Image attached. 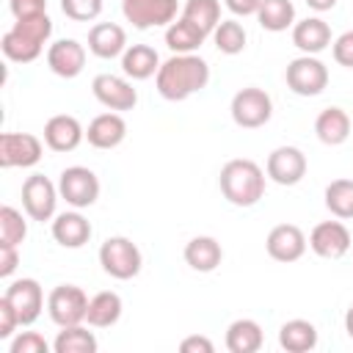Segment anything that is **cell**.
I'll use <instances>...</instances> for the list:
<instances>
[{
  "mask_svg": "<svg viewBox=\"0 0 353 353\" xmlns=\"http://www.w3.org/2000/svg\"><path fill=\"white\" fill-rule=\"evenodd\" d=\"M210 83V66L201 55L188 52V55H171L168 61L160 63L154 74L157 94L168 102H185L188 97L199 94Z\"/></svg>",
  "mask_w": 353,
  "mask_h": 353,
  "instance_id": "obj_1",
  "label": "cell"
},
{
  "mask_svg": "<svg viewBox=\"0 0 353 353\" xmlns=\"http://www.w3.org/2000/svg\"><path fill=\"white\" fill-rule=\"evenodd\" d=\"M265 182H268V174L259 168V163L248 157H234L223 163L218 176V188L223 199L234 207H254L265 196Z\"/></svg>",
  "mask_w": 353,
  "mask_h": 353,
  "instance_id": "obj_2",
  "label": "cell"
},
{
  "mask_svg": "<svg viewBox=\"0 0 353 353\" xmlns=\"http://www.w3.org/2000/svg\"><path fill=\"white\" fill-rule=\"evenodd\" d=\"M99 265L102 270L110 276V279H119V281H130L141 273L143 268V254L141 248L124 237V234H116V237H108L102 245H99Z\"/></svg>",
  "mask_w": 353,
  "mask_h": 353,
  "instance_id": "obj_3",
  "label": "cell"
},
{
  "mask_svg": "<svg viewBox=\"0 0 353 353\" xmlns=\"http://www.w3.org/2000/svg\"><path fill=\"white\" fill-rule=\"evenodd\" d=\"M229 113H232V121L243 130H256V127H265L273 116V99L265 88H256V85H245L240 88L234 97H232V105H229Z\"/></svg>",
  "mask_w": 353,
  "mask_h": 353,
  "instance_id": "obj_4",
  "label": "cell"
},
{
  "mask_svg": "<svg viewBox=\"0 0 353 353\" xmlns=\"http://www.w3.org/2000/svg\"><path fill=\"white\" fill-rule=\"evenodd\" d=\"M284 83L298 97H317L328 85V66L317 55H298L287 63Z\"/></svg>",
  "mask_w": 353,
  "mask_h": 353,
  "instance_id": "obj_5",
  "label": "cell"
},
{
  "mask_svg": "<svg viewBox=\"0 0 353 353\" xmlns=\"http://www.w3.org/2000/svg\"><path fill=\"white\" fill-rule=\"evenodd\" d=\"M58 185L52 179H47L44 174H30L25 182H22V210L30 221H52L58 212Z\"/></svg>",
  "mask_w": 353,
  "mask_h": 353,
  "instance_id": "obj_6",
  "label": "cell"
},
{
  "mask_svg": "<svg viewBox=\"0 0 353 353\" xmlns=\"http://www.w3.org/2000/svg\"><path fill=\"white\" fill-rule=\"evenodd\" d=\"M58 193L69 207L85 210L99 199V176L85 165H69L58 176Z\"/></svg>",
  "mask_w": 353,
  "mask_h": 353,
  "instance_id": "obj_7",
  "label": "cell"
},
{
  "mask_svg": "<svg viewBox=\"0 0 353 353\" xmlns=\"http://www.w3.org/2000/svg\"><path fill=\"white\" fill-rule=\"evenodd\" d=\"M85 312H88V295L77 284H58L50 290L47 314L58 328L85 323Z\"/></svg>",
  "mask_w": 353,
  "mask_h": 353,
  "instance_id": "obj_8",
  "label": "cell"
},
{
  "mask_svg": "<svg viewBox=\"0 0 353 353\" xmlns=\"http://www.w3.org/2000/svg\"><path fill=\"white\" fill-rule=\"evenodd\" d=\"M176 11H179L176 0H121L124 19L138 30L168 28L176 19Z\"/></svg>",
  "mask_w": 353,
  "mask_h": 353,
  "instance_id": "obj_9",
  "label": "cell"
},
{
  "mask_svg": "<svg viewBox=\"0 0 353 353\" xmlns=\"http://www.w3.org/2000/svg\"><path fill=\"white\" fill-rule=\"evenodd\" d=\"M41 138L33 132H3L0 135V165L3 168H30L44 154Z\"/></svg>",
  "mask_w": 353,
  "mask_h": 353,
  "instance_id": "obj_10",
  "label": "cell"
},
{
  "mask_svg": "<svg viewBox=\"0 0 353 353\" xmlns=\"http://www.w3.org/2000/svg\"><path fill=\"white\" fill-rule=\"evenodd\" d=\"M3 298L11 303V309L17 312L19 317V325H33L39 317H41V309H44V290L36 279H17L6 287Z\"/></svg>",
  "mask_w": 353,
  "mask_h": 353,
  "instance_id": "obj_11",
  "label": "cell"
},
{
  "mask_svg": "<svg viewBox=\"0 0 353 353\" xmlns=\"http://www.w3.org/2000/svg\"><path fill=\"white\" fill-rule=\"evenodd\" d=\"M91 91L97 97L99 105H105L108 110H132L138 105V91L132 88L130 77H121V74H110V72H102L91 80Z\"/></svg>",
  "mask_w": 353,
  "mask_h": 353,
  "instance_id": "obj_12",
  "label": "cell"
},
{
  "mask_svg": "<svg viewBox=\"0 0 353 353\" xmlns=\"http://www.w3.org/2000/svg\"><path fill=\"white\" fill-rule=\"evenodd\" d=\"M306 168H309L306 154L298 146H276L268 154V163H265L268 179L276 182V185H284V188L298 185L306 176Z\"/></svg>",
  "mask_w": 353,
  "mask_h": 353,
  "instance_id": "obj_13",
  "label": "cell"
},
{
  "mask_svg": "<svg viewBox=\"0 0 353 353\" xmlns=\"http://www.w3.org/2000/svg\"><path fill=\"white\" fill-rule=\"evenodd\" d=\"M350 232L342 221H320L309 232V248L320 259H342L350 251Z\"/></svg>",
  "mask_w": 353,
  "mask_h": 353,
  "instance_id": "obj_14",
  "label": "cell"
},
{
  "mask_svg": "<svg viewBox=\"0 0 353 353\" xmlns=\"http://www.w3.org/2000/svg\"><path fill=\"white\" fill-rule=\"evenodd\" d=\"M306 245H309V240H306L303 229L295 223H279L265 237V251L276 262H298L306 254Z\"/></svg>",
  "mask_w": 353,
  "mask_h": 353,
  "instance_id": "obj_15",
  "label": "cell"
},
{
  "mask_svg": "<svg viewBox=\"0 0 353 353\" xmlns=\"http://www.w3.org/2000/svg\"><path fill=\"white\" fill-rule=\"evenodd\" d=\"M47 66L52 74L72 80L85 69V47L77 39H58L47 47Z\"/></svg>",
  "mask_w": 353,
  "mask_h": 353,
  "instance_id": "obj_16",
  "label": "cell"
},
{
  "mask_svg": "<svg viewBox=\"0 0 353 353\" xmlns=\"http://www.w3.org/2000/svg\"><path fill=\"white\" fill-rule=\"evenodd\" d=\"M83 141H85V127L74 116L58 113V116L47 119V124H44L47 149H52V152H74Z\"/></svg>",
  "mask_w": 353,
  "mask_h": 353,
  "instance_id": "obj_17",
  "label": "cell"
},
{
  "mask_svg": "<svg viewBox=\"0 0 353 353\" xmlns=\"http://www.w3.org/2000/svg\"><path fill=\"white\" fill-rule=\"evenodd\" d=\"M124 138H127V121L116 110L94 116L85 127V141L94 149H116V146L124 143Z\"/></svg>",
  "mask_w": 353,
  "mask_h": 353,
  "instance_id": "obj_18",
  "label": "cell"
},
{
  "mask_svg": "<svg viewBox=\"0 0 353 353\" xmlns=\"http://www.w3.org/2000/svg\"><path fill=\"white\" fill-rule=\"evenodd\" d=\"M52 240L63 248H83L88 240H91V223L88 218L80 212V210H66V212H58L52 218Z\"/></svg>",
  "mask_w": 353,
  "mask_h": 353,
  "instance_id": "obj_19",
  "label": "cell"
},
{
  "mask_svg": "<svg viewBox=\"0 0 353 353\" xmlns=\"http://www.w3.org/2000/svg\"><path fill=\"white\" fill-rule=\"evenodd\" d=\"M127 33L121 25L116 22H97L91 25L88 30V52L102 58V61H110V58H121V52L127 50Z\"/></svg>",
  "mask_w": 353,
  "mask_h": 353,
  "instance_id": "obj_20",
  "label": "cell"
},
{
  "mask_svg": "<svg viewBox=\"0 0 353 353\" xmlns=\"http://www.w3.org/2000/svg\"><path fill=\"white\" fill-rule=\"evenodd\" d=\"M314 135L320 143L325 146H339L345 143L350 135H353V124H350V116L339 108V105H328L317 113L314 119Z\"/></svg>",
  "mask_w": 353,
  "mask_h": 353,
  "instance_id": "obj_21",
  "label": "cell"
},
{
  "mask_svg": "<svg viewBox=\"0 0 353 353\" xmlns=\"http://www.w3.org/2000/svg\"><path fill=\"white\" fill-rule=\"evenodd\" d=\"M331 41H334L331 39V28L320 17H306V19H298L292 25V44L303 55H317L325 47H331Z\"/></svg>",
  "mask_w": 353,
  "mask_h": 353,
  "instance_id": "obj_22",
  "label": "cell"
},
{
  "mask_svg": "<svg viewBox=\"0 0 353 353\" xmlns=\"http://www.w3.org/2000/svg\"><path fill=\"white\" fill-rule=\"evenodd\" d=\"M185 262L190 270L196 273H212L221 262H223V248L215 237L210 234H199V237H190L185 243V251H182Z\"/></svg>",
  "mask_w": 353,
  "mask_h": 353,
  "instance_id": "obj_23",
  "label": "cell"
},
{
  "mask_svg": "<svg viewBox=\"0 0 353 353\" xmlns=\"http://www.w3.org/2000/svg\"><path fill=\"white\" fill-rule=\"evenodd\" d=\"M160 63L163 61H160L157 50L149 47V44H130L121 52V72L130 80H149V77H154Z\"/></svg>",
  "mask_w": 353,
  "mask_h": 353,
  "instance_id": "obj_24",
  "label": "cell"
},
{
  "mask_svg": "<svg viewBox=\"0 0 353 353\" xmlns=\"http://www.w3.org/2000/svg\"><path fill=\"white\" fill-rule=\"evenodd\" d=\"M121 309H124L121 295L113 292V290H102V292H97V295L88 298L85 323H88L91 328H110V325L119 323Z\"/></svg>",
  "mask_w": 353,
  "mask_h": 353,
  "instance_id": "obj_25",
  "label": "cell"
},
{
  "mask_svg": "<svg viewBox=\"0 0 353 353\" xmlns=\"http://www.w3.org/2000/svg\"><path fill=\"white\" fill-rule=\"evenodd\" d=\"M226 350L229 353H256L265 342V334H262V325L251 317H240L234 323H229L226 328Z\"/></svg>",
  "mask_w": 353,
  "mask_h": 353,
  "instance_id": "obj_26",
  "label": "cell"
},
{
  "mask_svg": "<svg viewBox=\"0 0 353 353\" xmlns=\"http://www.w3.org/2000/svg\"><path fill=\"white\" fill-rule=\"evenodd\" d=\"M204 41H207V33H204L199 25L188 22L185 17H176V19L165 28V47H168L171 52H176V55L196 52Z\"/></svg>",
  "mask_w": 353,
  "mask_h": 353,
  "instance_id": "obj_27",
  "label": "cell"
},
{
  "mask_svg": "<svg viewBox=\"0 0 353 353\" xmlns=\"http://www.w3.org/2000/svg\"><path fill=\"white\" fill-rule=\"evenodd\" d=\"M279 345L287 353H309V350H314L317 347V328H314V323H309L303 317L287 320L279 328Z\"/></svg>",
  "mask_w": 353,
  "mask_h": 353,
  "instance_id": "obj_28",
  "label": "cell"
},
{
  "mask_svg": "<svg viewBox=\"0 0 353 353\" xmlns=\"http://www.w3.org/2000/svg\"><path fill=\"white\" fill-rule=\"evenodd\" d=\"M97 347H99V342H97L94 331H88L83 323L63 325L58 331V336L52 339L55 353H97Z\"/></svg>",
  "mask_w": 353,
  "mask_h": 353,
  "instance_id": "obj_29",
  "label": "cell"
},
{
  "mask_svg": "<svg viewBox=\"0 0 353 353\" xmlns=\"http://www.w3.org/2000/svg\"><path fill=\"white\" fill-rule=\"evenodd\" d=\"M256 22L262 30H270V33H281V30L292 28L295 25L292 0H262V6L256 11Z\"/></svg>",
  "mask_w": 353,
  "mask_h": 353,
  "instance_id": "obj_30",
  "label": "cell"
},
{
  "mask_svg": "<svg viewBox=\"0 0 353 353\" xmlns=\"http://www.w3.org/2000/svg\"><path fill=\"white\" fill-rule=\"evenodd\" d=\"M0 50H3V55H6L8 61H14V63H33V61L41 55L44 44H39V41H33V39L22 36L19 30L8 28V30L3 33Z\"/></svg>",
  "mask_w": 353,
  "mask_h": 353,
  "instance_id": "obj_31",
  "label": "cell"
},
{
  "mask_svg": "<svg viewBox=\"0 0 353 353\" xmlns=\"http://www.w3.org/2000/svg\"><path fill=\"white\" fill-rule=\"evenodd\" d=\"M325 210L339 218V221H350L353 218V179H334L325 185Z\"/></svg>",
  "mask_w": 353,
  "mask_h": 353,
  "instance_id": "obj_32",
  "label": "cell"
},
{
  "mask_svg": "<svg viewBox=\"0 0 353 353\" xmlns=\"http://www.w3.org/2000/svg\"><path fill=\"white\" fill-rule=\"evenodd\" d=\"M179 17H185L188 22L199 25L207 36H212V30L221 22V0H185Z\"/></svg>",
  "mask_w": 353,
  "mask_h": 353,
  "instance_id": "obj_33",
  "label": "cell"
},
{
  "mask_svg": "<svg viewBox=\"0 0 353 353\" xmlns=\"http://www.w3.org/2000/svg\"><path fill=\"white\" fill-rule=\"evenodd\" d=\"M212 41H215L218 52H223V55H240L245 50L248 33H245L243 22H237V19H221L218 28L212 30Z\"/></svg>",
  "mask_w": 353,
  "mask_h": 353,
  "instance_id": "obj_34",
  "label": "cell"
},
{
  "mask_svg": "<svg viewBox=\"0 0 353 353\" xmlns=\"http://www.w3.org/2000/svg\"><path fill=\"white\" fill-rule=\"evenodd\" d=\"M25 237H28L25 215L17 207L3 204L0 207V245H22Z\"/></svg>",
  "mask_w": 353,
  "mask_h": 353,
  "instance_id": "obj_35",
  "label": "cell"
},
{
  "mask_svg": "<svg viewBox=\"0 0 353 353\" xmlns=\"http://www.w3.org/2000/svg\"><path fill=\"white\" fill-rule=\"evenodd\" d=\"M14 30H19L22 36L39 41V44H47L50 36H52V19L47 14H39V17H28V19H14L11 25Z\"/></svg>",
  "mask_w": 353,
  "mask_h": 353,
  "instance_id": "obj_36",
  "label": "cell"
},
{
  "mask_svg": "<svg viewBox=\"0 0 353 353\" xmlns=\"http://www.w3.org/2000/svg\"><path fill=\"white\" fill-rule=\"evenodd\" d=\"M61 11L74 22H94L102 14V0H61Z\"/></svg>",
  "mask_w": 353,
  "mask_h": 353,
  "instance_id": "obj_37",
  "label": "cell"
},
{
  "mask_svg": "<svg viewBox=\"0 0 353 353\" xmlns=\"http://www.w3.org/2000/svg\"><path fill=\"white\" fill-rule=\"evenodd\" d=\"M52 345L39 334V331H19L14 339H11V345H8V350L11 353H47Z\"/></svg>",
  "mask_w": 353,
  "mask_h": 353,
  "instance_id": "obj_38",
  "label": "cell"
},
{
  "mask_svg": "<svg viewBox=\"0 0 353 353\" xmlns=\"http://www.w3.org/2000/svg\"><path fill=\"white\" fill-rule=\"evenodd\" d=\"M331 55L339 66L353 69V30H345L331 41Z\"/></svg>",
  "mask_w": 353,
  "mask_h": 353,
  "instance_id": "obj_39",
  "label": "cell"
},
{
  "mask_svg": "<svg viewBox=\"0 0 353 353\" xmlns=\"http://www.w3.org/2000/svg\"><path fill=\"white\" fill-rule=\"evenodd\" d=\"M8 8L14 19H28V17L47 14V0H8Z\"/></svg>",
  "mask_w": 353,
  "mask_h": 353,
  "instance_id": "obj_40",
  "label": "cell"
},
{
  "mask_svg": "<svg viewBox=\"0 0 353 353\" xmlns=\"http://www.w3.org/2000/svg\"><path fill=\"white\" fill-rule=\"evenodd\" d=\"M17 328H19L17 312L11 309V303L6 298H0V339H11Z\"/></svg>",
  "mask_w": 353,
  "mask_h": 353,
  "instance_id": "obj_41",
  "label": "cell"
},
{
  "mask_svg": "<svg viewBox=\"0 0 353 353\" xmlns=\"http://www.w3.org/2000/svg\"><path fill=\"white\" fill-rule=\"evenodd\" d=\"M19 265V245H0V276L11 279Z\"/></svg>",
  "mask_w": 353,
  "mask_h": 353,
  "instance_id": "obj_42",
  "label": "cell"
},
{
  "mask_svg": "<svg viewBox=\"0 0 353 353\" xmlns=\"http://www.w3.org/2000/svg\"><path fill=\"white\" fill-rule=\"evenodd\" d=\"M179 350H182V353H212L215 345H212V339L204 336V334H190V336H185V339L179 342Z\"/></svg>",
  "mask_w": 353,
  "mask_h": 353,
  "instance_id": "obj_43",
  "label": "cell"
},
{
  "mask_svg": "<svg viewBox=\"0 0 353 353\" xmlns=\"http://www.w3.org/2000/svg\"><path fill=\"white\" fill-rule=\"evenodd\" d=\"M223 6H226L234 17H256L262 0H223Z\"/></svg>",
  "mask_w": 353,
  "mask_h": 353,
  "instance_id": "obj_44",
  "label": "cell"
},
{
  "mask_svg": "<svg viewBox=\"0 0 353 353\" xmlns=\"http://www.w3.org/2000/svg\"><path fill=\"white\" fill-rule=\"evenodd\" d=\"M336 3H339V0H306V6H309L312 11H317V14H323V11H331Z\"/></svg>",
  "mask_w": 353,
  "mask_h": 353,
  "instance_id": "obj_45",
  "label": "cell"
},
{
  "mask_svg": "<svg viewBox=\"0 0 353 353\" xmlns=\"http://www.w3.org/2000/svg\"><path fill=\"white\" fill-rule=\"evenodd\" d=\"M345 331H347V336L353 339V303H350L347 312H345Z\"/></svg>",
  "mask_w": 353,
  "mask_h": 353,
  "instance_id": "obj_46",
  "label": "cell"
}]
</instances>
